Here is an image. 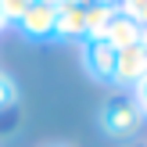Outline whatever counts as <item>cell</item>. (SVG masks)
Wrapping results in <instances>:
<instances>
[{"label": "cell", "mask_w": 147, "mask_h": 147, "mask_svg": "<svg viewBox=\"0 0 147 147\" xmlns=\"http://www.w3.org/2000/svg\"><path fill=\"white\" fill-rule=\"evenodd\" d=\"M140 126H144V115L136 108L133 93H115L97 108V129L111 140H129V136H136Z\"/></svg>", "instance_id": "1"}, {"label": "cell", "mask_w": 147, "mask_h": 147, "mask_svg": "<svg viewBox=\"0 0 147 147\" xmlns=\"http://www.w3.org/2000/svg\"><path fill=\"white\" fill-rule=\"evenodd\" d=\"M115 57H119V50H115L104 36H86V40L79 43V65H83V72H86L90 83L111 86V79H115Z\"/></svg>", "instance_id": "2"}, {"label": "cell", "mask_w": 147, "mask_h": 147, "mask_svg": "<svg viewBox=\"0 0 147 147\" xmlns=\"http://www.w3.org/2000/svg\"><path fill=\"white\" fill-rule=\"evenodd\" d=\"M54 25H57V0H32L29 11L11 29L25 43H54Z\"/></svg>", "instance_id": "3"}, {"label": "cell", "mask_w": 147, "mask_h": 147, "mask_svg": "<svg viewBox=\"0 0 147 147\" xmlns=\"http://www.w3.org/2000/svg\"><path fill=\"white\" fill-rule=\"evenodd\" d=\"M144 79H147V47H144V43H136V47L119 50V57H115V79H111V86H119L122 93H133Z\"/></svg>", "instance_id": "4"}, {"label": "cell", "mask_w": 147, "mask_h": 147, "mask_svg": "<svg viewBox=\"0 0 147 147\" xmlns=\"http://www.w3.org/2000/svg\"><path fill=\"white\" fill-rule=\"evenodd\" d=\"M90 36L86 29V4H57V25H54V43H83Z\"/></svg>", "instance_id": "5"}, {"label": "cell", "mask_w": 147, "mask_h": 147, "mask_svg": "<svg viewBox=\"0 0 147 147\" xmlns=\"http://www.w3.org/2000/svg\"><path fill=\"white\" fill-rule=\"evenodd\" d=\"M144 32H147V29H144V25H136L129 14L115 11V14H111V22H108V29H104V40L111 43L115 50H126V47L144 43Z\"/></svg>", "instance_id": "6"}, {"label": "cell", "mask_w": 147, "mask_h": 147, "mask_svg": "<svg viewBox=\"0 0 147 147\" xmlns=\"http://www.w3.org/2000/svg\"><path fill=\"white\" fill-rule=\"evenodd\" d=\"M111 14H115L111 7H100V4H93V0H86V29H90V36H104Z\"/></svg>", "instance_id": "7"}, {"label": "cell", "mask_w": 147, "mask_h": 147, "mask_svg": "<svg viewBox=\"0 0 147 147\" xmlns=\"http://www.w3.org/2000/svg\"><path fill=\"white\" fill-rule=\"evenodd\" d=\"M14 108H18V83H14V76L0 72V115L14 111Z\"/></svg>", "instance_id": "8"}, {"label": "cell", "mask_w": 147, "mask_h": 147, "mask_svg": "<svg viewBox=\"0 0 147 147\" xmlns=\"http://www.w3.org/2000/svg\"><path fill=\"white\" fill-rule=\"evenodd\" d=\"M29 4H32V0H0V14H4V22L14 25V22L29 11Z\"/></svg>", "instance_id": "9"}, {"label": "cell", "mask_w": 147, "mask_h": 147, "mask_svg": "<svg viewBox=\"0 0 147 147\" xmlns=\"http://www.w3.org/2000/svg\"><path fill=\"white\" fill-rule=\"evenodd\" d=\"M119 11H122V14H129L136 25H144V29H147V0H122Z\"/></svg>", "instance_id": "10"}, {"label": "cell", "mask_w": 147, "mask_h": 147, "mask_svg": "<svg viewBox=\"0 0 147 147\" xmlns=\"http://www.w3.org/2000/svg\"><path fill=\"white\" fill-rule=\"evenodd\" d=\"M133 100H136V108H140V115H144V122H147V79L133 90Z\"/></svg>", "instance_id": "11"}, {"label": "cell", "mask_w": 147, "mask_h": 147, "mask_svg": "<svg viewBox=\"0 0 147 147\" xmlns=\"http://www.w3.org/2000/svg\"><path fill=\"white\" fill-rule=\"evenodd\" d=\"M93 4H100V7H111V11H119V7H122V0H93Z\"/></svg>", "instance_id": "12"}, {"label": "cell", "mask_w": 147, "mask_h": 147, "mask_svg": "<svg viewBox=\"0 0 147 147\" xmlns=\"http://www.w3.org/2000/svg\"><path fill=\"white\" fill-rule=\"evenodd\" d=\"M4 29H7V22H4V14H0V32H4Z\"/></svg>", "instance_id": "13"}, {"label": "cell", "mask_w": 147, "mask_h": 147, "mask_svg": "<svg viewBox=\"0 0 147 147\" xmlns=\"http://www.w3.org/2000/svg\"><path fill=\"white\" fill-rule=\"evenodd\" d=\"M47 147H68V144H47Z\"/></svg>", "instance_id": "14"}, {"label": "cell", "mask_w": 147, "mask_h": 147, "mask_svg": "<svg viewBox=\"0 0 147 147\" xmlns=\"http://www.w3.org/2000/svg\"><path fill=\"white\" fill-rule=\"evenodd\" d=\"M144 47H147V32H144Z\"/></svg>", "instance_id": "15"}]
</instances>
